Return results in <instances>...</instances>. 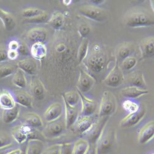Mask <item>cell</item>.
I'll use <instances>...</instances> for the list:
<instances>
[{"mask_svg": "<svg viewBox=\"0 0 154 154\" xmlns=\"http://www.w3.org/2000/svg\"><path fill=\"white\" fill-rule=\"evenodd\" d=\"M30 54L34 59L42 60L47 54V48L44 43H35L31 46Z\"/></svg>", "mask_w": 154, "mask_h": 154, "instance_id": "cell-26", "label": "cell"}, {"mask_svg": "<svg viewBox=\"0 0 154 154\" xmlns=\"http://www.w3.org/2000/svg\"><path fill=\"white\" fill-rule=\"evenodd\" d=\"M72 1H71V0H65V1H63V4L65 5V6H69L71 3H72Z\"/></svg>", "mask_w": 154, "mask_h": 154, "instance_id": "cell-52", "label": "cell"}, {"mask_svg": "<svg viewBox=\"0 0 154 154\" xmlns=\"http://www.w3.org/2000/svg\"><path fill=\"white\" fill-rule=\"evenodd\" d=\"M104 2H105V1H103V0H102V1H98V0H97V1H92L93 3L95 6H97V5H100V4L104 3Z\"/></svg>", "mask_w": 154, "mask_h": 154, "instance_id": "cell-51", "label": "cell"}, {"mask_svg": "<svg viewBox=\"0 0 154 154\" xmlns=\"http://www.w3.org/2000/svg\"><path fill=\"white\" fill-rule=\"evenodd\" d=\"M89 42L88 38H83L82 40L78 51V60L79 63H82L86 59L89 52Z\"/></svg>", "mask_w": 154, "mask_h": 154, "instance_id": "cell-35", "label": "cell"}, {"mask_svg": "<svg viewBox=\"0 0 154 154\" xmlns=\"http://www.w3.org/2000/svg\"><path fill=\"white\" fill-rule=\"evenodd\" d=\"M85 154H96L95 145H93V144H89V147H88V150H86V152Z\"/></svg>", "mask_w": 154, "mask_h": 154, "instance_id": "cell-49", "label": "cell"}, {"mask_svg": "<svg viewBox=\"0 0 154 154\" xmlns=\"http://www.w3.org/2000/svg\"><path fill=\"white\" fill-rule=\"evenodd\" d=\"M21 152L20 154H26V146L23 148H20Z\"/></svg>", "mask_w": 154, "mask_h": 154, "instance_id": "cell-53", "label": "cell"}, {"mask_svg": "<svg viewBox=\"0 0 154 154\" xmlns=\"http://www.w3.org/2000/svg\"><path fill=\"white\" fill-rule=\"evenodd\" d=\"M109 118V117H99V119H96L90 129L84 134L86 136L88 139L87 140L89 144L95 145L102 131L107 124Z\"/></svg>", "mask_w": 154, "mask_h": 154, "instance_id": "cell-8", "label": "cell"}, {"mask_svg": "<svg viewBox=\"0 0 154 154\" xmlns=\"http://www.w3.org/2000/svg\"><path fill=\"white\" fill-rule=\"evenodd\" d=\"M17 66L13 63H5L0 65V79H3L14 74Z\"/></svg>", "mask_w": 154, "mask_h": 154, "instance_id": "cell-36", "label": "cell"}, {"mask_svg": "<svg viewBox=\"0 0 154 154\" xmlns=\"http://www.w3.org/2000/svg\"><path fill=\"white\" fill-rule=\"evenodd\" d=\"M64 119L67 130L72 128L76 120L79 117V113L76 107L70 106L67 102L63 99Z\"/></svg>", "mask_w": 154, "mask_h": 154, "instance_id": "cell-13", "label": "cell"}, {"mask_svg": "<svg viewBox=\"0 0 154 154\" xmlns=\"http://www.w3.org/2000/svg\"><path fill=\"white\" fill-rule=\"evenodd\" d=\"M20 111L17 107L8 110H3L2 112V120L6 124H11L14 122L19 116Z\"/></svg>", "mask_w": 154, "mask_h": 154, "instance_id": "cell-30", "label": "cell"}, {"mask_svg": "<svg viewBox=\"0 0 154 154\" xmlns=\"http://www.w3.org/2000/svg\"><path fill=\"white\" fill-rule=\"evenodd\" d=\"M42 154H62V144H56L44 149Z\"/></svg>", "mask_w": 154, "mask_h": 154, "instance_id": "cell-42", "label": "cell"}, {"mask_svg": "<svg viewBox=\"0 0 154 154\" xmlns=\"http://www.w3.org/2000/svg\"><path fill=\"white\" fill-rule=\"evenodd\" d=\"M20 43L16 41V40H12L10 42V43L8 45V49L9 50H15L18 51V49L19 48Z\"/></svg>", "mask_w": 154, "mask_h": 154, "instance_id": "cell-47", "label": "cell"}, {"mask_svg": "<svg viewBox=\"0 0 154 154\" xmlns=\"http://www.w3.org/2000/svg\"><path fill=\"white\" fill-rule=\"evenodd\" d=\"M8 56L6 49L3 46H0V62L6 60Z\"/></svg>", "mask_w": 154, "mask_h": 154, "instance_id": "cell-48", "label": "cell"}, {"mask_svg": "<svg viewBox=\"0 0 154 154\" xmlns=\"http://www.w3.org/2000/svg\"><path fill=\"white\" fill-rule=\"evenodd\" d=\"M122 107L123 109L129 113H134L137 112L140 107V105L134 100L132 99H126L124 100L122 103Z\"/></svg>", "mask_w": 154, "mask_h": 154, "instance_id": "cell-37", "label": "cell"}, {"mask_svg": "<svg viewBox=\"0 0 154 154\" xmlns=\"http://www.w3.org/2000/svg\"><path fill=\"white\" fill-rule=\"evenodd\" d=\"M49 16L47 12H45L44 13L34 17L30 19H24L23 20V23H48L49 20Z\"/></svg>", "mask_w": 154, "mask_h": 154, "instance_id": "cell-38", "label": "cell"}, {"mask_svg": "<svg viewBox=\"0 0 154 154\" xmlns=\"http://www.w3.org/2000/svg\"><path fill=\"white\" fill-rule=\"evenodd\" d=\"M128 83L130 85L136 86L139 88L145 89L146 87V83L144 79V75L142 72L136 71L131 73L128 76Z\"/></svg>", "mask_w": 154, "mask_h": 154, "instance_id": "cell-27", "label": "cell"}, {"mask_svg": "<svg viewBox=\"0 0 154 154\" xmlns=\"http://www.w3.org/2000/svg\"><path fill=\"white\" fill-rule=\"evenodd\" d=\"M139 48L143 58L152 57L154 55V38L149 36L141 41Z\"/></svg>", "mask_w": 154, "mask_h": 154, "instance_id": "cell-22", "label": "cell"}, {"mask_svg": "<svg viewBox=\"0 0 154 154\" xmlns=\"http://www.w3.org/2000/svg\"><path fill=\"white\" fill-rule=\"evenodd\" d=\"M12 143L13 141L8 133L0 131V150L11 146Z\"/></svg>", "mask_w": 154, "mask_h": 154, "instance_id": "cell-40", "label": "cell"}, {"mask_svg": "<svg viewBox=\"0 0 154 154\" xmlns=\"http://www.w3.org/2000/svg\"><path fill=\"white\" fill-rule=\"evenodd\" d=\"M133 51V46L128 43L122 44L117 49V56L119 59L123 60L131 56Z\"/></svg>", "mask_w": 154, "mask_h": 154, "instance_id": "cell-32", "label": "cell"}, {"mask_svg": "<svg viewBox=\"0 0 154 154\" xmlns=\"http://www.w3.org/2000/svg\"><path fill=\"white\" fill-rule=\"evenodd\" d=\"M20 152H21V150L20 148V149H15V150H12L5 154H20Z\"/></svg>", "mask_w": 154, "mask_h": 154, "instance_id": "cell-50", "label": "cell"}, {"mask_svg": "<svg viewBox=\"0 0 154 154\" xmlns=\"http://www.w3.org/2000/svg\"><path fill=\"white\" fill-rule=\"evenodd\" d=\"M78 32L79 35L81 36L83 39V38H87L88 36L91 32V28L88 24L82 23L79 26Z\"/></svg>", "mask_w": 154, "mask_h": 154, "instance_id": "cell-43", "label": "cell"}, {"mask_svg": "<svg viewBox=\"0 0 154 154\" xmlns=\"http://www.w3.org/2000/svg\"><path fill=\"white\" fill-rule=\"evenodd\" d=\"M14 97L16 103L19 105L30 108L33 105V97L29 93L24 91H17L14 93Z\"/></svg>", "mask_w": 154, "mask_h": 154, "instance_id": "cell-23", "label": "cell"}, {"mask_svg": "<svg viewBox=\"0 0 154 154\" xmlns=\"http://www.w3.org/2000/svg\"><path fill=\"white\" fill-rule=\"evenodd\" d=\"M63 106L58 102L51 104L45 112L44 117L46 122L54 121L63 115Z\"/></svg>", "mask_w": 154, "mask_h": 154, "instance_id": "cell-17", "label": "cell"}, {"mask_svg": "<svg viewBox=\"0 0 154 154\" xmlns=\"http://www.w3.org/2000/svg\"><path fill=\"white\" fill-rule=\"evenodd\" d=\"M1 23H2V21H1V20H0V25H1Z\"/></svg>", "mask_w": 154, "mask_h": 154, "instance_id": "cell-55", "label": "cell"}, {"mask_svg": "<svg viewBox=\"0 0 154 154\" xmlns=\"http://www.w3.org/2000/svg\"><path fill=\"white\" fill-rule=\"evenodd\" d=\"M19 55L18 51L15 50H9L7 51V56L8 58L11 60H16Z\"/></svg>", "mask_w": 154, "mask_h": 154, "instance_id": "cell-46", "label": "cell"}, {"mask_svg": "<svg viewBox=\"0 0 154 154\" xmlns=\"http://www.w3.org/2000/svg\"><path fill=\"white\" fill-rule=\"evenodd\" d=\"M0 20L8 31L12 30L16 26V20L13 15L2 8H0Z\"/></svg>", "mask_w": 154, "mask_h": 154, "instance_id": "cell-24", "label": "cell"}, {"mask_svg": "<svg viewBox=\"0 0 154 154\" xmlns=\"http://www.w3.org/2000/svg\"><path fill=\"white\" fill-rule=\"evenodd\" d=\"M79 12L83 16L97 22H103L109 17L106 10L95 5H83L79 8Z\"/></svg>", "mask_w": 154, "mask_h": 154, "instance_id": "cell-5", "label": "cell"}, {"mask_svg": "<svg viewBox=\"0 0 154 154\" xmlns=\"http://www.w3.org/2000/svg\"><path fill=\"white\" fill-rule=\"evenodd\" d=\"M137 63V59L133 56H130L126 57L122 62V67L125 70H131L135 67Z\"/></svg>", "mask_w": 154, "mask_h": 154, "instance_id": "cell-41", "label": "cell"}, {"mask_svg": "<svg viewBox=\"0 0 154 154\" xmlns=\"http://www.w3.org/2000/svg\"><path fill=\"white\" fill-rule=\"evenodd\" d=\"M25 125L33 128H39L43 126V123L41 117L35 113H27L23 115Z\"/></svg>", "mask_w": 154, "mask_h": 154, "instance_id": "cell-28", "label": "cell"}, {"mask_svg": "<svg viewBox=\"0 0 154 154\" xmlns=\"http://www.w3.org/2000/svg\"><path fill=\"white\" fill-rule=\"evenodd\" d=\"M117 99L114 94L109 91L102 94L99 109V117H109L117 110Z\"/></svg>", "mask_w": 154, "mask_h": 154, "instance_id": "cell-4", "label": "cell"}, {"mask_svg": "<svg viewBox=\"0 0 154 154\" xmlns=\"http://www.w3.org/2000/svg\"><path fill=\"white\" fill-rule=\"evenodd\" d=\"M30 89L31 95L33 98L38 100H43L46 96V89L42 82V81L38 78H34L31 80L30 84Z\"/></svg>", "mask_w": 154, "mask_h": 154, "instance_id": "cell-15", "label": "cell"}, {"mask_svg": "<svg viewBox=\"0 0 154 154\" xmlns=\"http://www.w3.org/2000/svg\"><path fill=\"white\" fill-rule=\"evenodd\" d=\"M96 120L92 116H82L79 117L72 126L74 127L75 131L80 134H84L91 127Z\"/></svg>", "mask_w": 154, "mask_h": 154, "instance_id": "cell-14", "label": "cell"}, {"mask_svg": "<svg viewBox=\"0 0 154 154\" xmlns=\"http://www.w3.org/2000/svg\"><path fill=\"white\" fill-rule=\"evenodd\" d=\"M32 132L33 128L27 125H22L14 128L12 130V136L17 144L22 145L29 139Z\"/></svg>", "mask_w": 154, "mask_h": 154, "instance_id": "cell-11", "label": "cell"}, {"mask_svg": "<svg viewBox=\"0 0 154 154\" xmlns=\"http://www.w3.org/2000/svg\"><path fill=\"white\" fill-rule=\"evenodd\" d=\"M89 146V143L87 140L79 139L73 144L72 154H85Z\"/></svg>", "mask_w": 154, "mask_h": 154, "instance_id": "cell-33", "label": "cell"}, {"mask_svg": "<svg viewBox=\"0 0 154 154\" xmlns=\"http://www.w3.org/2000/svg\"><path fill=\"white\" fill-rule=\"evenodd\" d=\"M78 91L82 104V116H92L96 109V105L94 100L86 97L79 90Z\"/></svg>", "mask_w": 154, "mask_h": 154, "instance_id": "cell-16", "label": "cell"}, {"mask_svg": "<svg viewBox=\"0 0 154 154\" xmlns=\"http://www.w3.org/2000/svg\"><path fill=\"white\" fill-rule=\"evenodd\" d=\"M65 23V16L59 11L54 12L49 18L48 23L50 26L55 30L62 28Z\"/></svg>", "mask_w": 154, "mask_h": 154, "instance_id": "cell-29", "label": "cell"}, {"mask_svg": "<svg viewBox=\"0 0 154 154\" xmlns=\"http://www.w3.org/2000/svg\"><path fill=\"white\" fill-rule=\"evenodd\" d=\"M12 82L16 86L19 88H24L26 87L27 81L25 73L20 69L17 68L14 73L13 74Z\"/></svg>", "mask_w": 154, "mask_h": 154, "instance_id": "cell-31", "label": "cell"}, {"mask_svg": "<svg viewBox=\"0 0 154 154\" xmlns=\"http://www.w3.org/2000/svg\"><path fill=\"white\" fill-rule=\"evenodd\" d=\"M117 140L115 128L108 126L107 124L102 131L95 144L96 154H108L113 149Z\"/></svg>", "mask_w": 154, "mask_h": 154, "instance_id": "cell-3", "label": "cell"}, {"mask_svg": "<svg viewBox=\"0 0 154 154\" xmlns=\"http://www.w3.org/2000/svg\"><path fill=\"white\" fill-rule=\"evenodd\" d=\"M123 22L128 27H149L154 25V17L153 14L146 9L134 8L126 12Z\"/></svg>", "mask_w": 154, "mask_h": 154, "instance_id": "cell-2", "label": "cell"}, {"mask_svg": "<svg viewBox=\"0 0 154 154\" xmlns=\"http://www.w3.org/2000/svg\"><path fill=\"white\" fill-rule=\"evenodd\" d=\"M28 39L35 43H44L48 40V33L46 29L43 28H33L30 29L27 33Z\"/></svg>", "mask_w": 154, "mask_h": 154, "instance_id": "cell-19", "label": "cell"}, {"mask_svg": "<svg viewBox=\"0 0 154 154\" xmlns=\"http://www.w3.org/2000/svg\"><path fill=\"white\" fill-rule=\"evenodd\" d=\"M149 154H154V153H153V152H151V153H149Z\"/></svg>", "mask_w": 154, "mask_h": 154, "instance_id": "cell-54", "label": "cell"}, {"mask_svg": "<svg viewBox=\"0 0 154 154\" xmlns=\"http://www.w3.org/2000/svg\"><path fill=\"white\" fill-rule=\"evenodd\" d=\"M62 99L65 100L70 106L72 107H76L80 101L78 91L74 90L65 93V94L62 95Z\"/></svg>", "mask_w": 154, "mask_h": 154, "instance_id": "cell-34", "label": "cell"}, {"mask_svg": "<svg viewBox=\"0 0 154 154\" xmlns=\"http://www.w3.org/2000/svg\"><path fill=\"white\" fill-rule=\"evenodd\" d=\"M89 72L99 75L103 73L108 65V57L106 51L96 43L93 45L83 62Z\"/></svg>", "mask_w": 154, "mask_h": 154, "instance_id": "cell-1", "label": "cell"}, {"mask_svg": "<svg viewBox=\"0 0 154 154\" xmlns=\"http://www.w3.org/2000/svg\"><path fill=\"white\" fill-rule=\"evenodd\" d=\"M153 136L154 122L151 120L140 130L137 136V142L140 145H145L150 142L153 138Z\"/></svg>", "mask_w": 154, "mask_h": 154, "instance_id": "cell-12", "label": "cell"}, {"mask_svg": "<svg viewBox=\"0 0 154 154\" xmlns=\"http://www.w3.org/2000/svg\"><path fill=\"white\" fill-rule=\"evenodd\" d=\"M44 144L40 139H30L26 146V154H42Z\"/></svg>", "mask_w": 154, "mask_h": 154, "instance_id": "cell-25", "label": "cell"}, {"mask_svg": "<svg viewBox=\"0 0 154 154\" xmlns=\"http://www.w3.org/2000/svg\"><path fill=\"white\" fill-rule=\"evenodd\" d=\"M45 11L39 8H29L23 9L22 11V16L25 19H30L37 16H39L43 13H44Z\"/></svg>", "mask_w": 154, "mask_h": 154, "instance_id": "cell-39", "label": "cell"}, {"mask_svg": "<svg viewBox=\"0 0 154 154\" xmlns=\"http://www.w3.org/2000/svg\"><path fill=\"white\" fill-rule=\"evenodd\" d=\"M17 66L25 73L34 75L38 70L37 63L33 57H26L20 60L17 63Z\"/></svg>", "mask_w": 154, "mask_h": 154, "instance_id": "cell-18", "label": "cell"}, {"mask_svg": "<svg viewBox=\"0 0 154 154\" xmlns=\"http://www.w3.org/2000/svg\"><path fill=\"white\" fill-rule=\"evenodd\" d=\"M95 83L96 79L91 74L82 70L77 84V90L83 94L86 93L93 88Z\"/></svg>", "mask_w": 154, "mask_h": 154, "instance_id": "cell-10", "label": "cell"}, {"mask_svg": "<svg viewBox=\"0 0 154 154\" xmlns=\"http://www.w3.org/2000/svg\"><path fill=\"white\" fill-rule=\"evenodd\" d=\"M66 130L65 119L63 115L62 117L54 121L47 122L43 130V135L46 138L53 139L63 134Z\"/></svg>", "mask_w": 154, "mask_h": 154, "instance_id": "cell-6", "label": "cell"}, {"mask_svg": "<svg viewBox=\"0 0 154 154\" xmlns=\"http://www.w3.org/2000/svg\"><path fill=\"white\" fill-rule=\"evenodd\" d=\"M124 81V75L119 64V60L115 58V64L112 70L104 79V83L107 86L117 88L120 86Z\"/></svg>", "mask_w": 154, "mask_h": 154, "instance_id": "cell-7", "label": "cell"}, {"mask_svg": "<svg viewBox=\"0 0 154 154\" xmlns=\"http://www.w3.org/2000/svg\"><path fill=\"white\" fill-rule=\"evenodd\" d=\"M149 93V91L146 89H141L133 86H128L121 90L122 95L128 99H137Z\"/></svg>", "mask_w": 154, "mask_h": 154, "instance_id": "cell-20", "label": "cell"}, {"mask_svg": "<svg viewBox=\"0 0 154 154\" xmlns=\"http://www.w3.org/2000/svg\"><path fill=\"white\" fill-rule=\"evenodd\" d=\"M146 114V110L144 108L140 107L136 112L128 113V115L121 120L120 126L123 129L134 127L142 121Z\"/></svg>", "mask_w": 154, "mask_h": 154, "instance_id": "cell-9", "label": "cell"}, {"mask_svg": "<svg viewBox=\"0 0 154 154\" xmlns=\"http://www.w3.org/2000/svg\"><path fill=\"white\" fill-rule=\"evenodd\" d=\"M16 106L14 96L7 89L0 90V109L8 110Z\"/></svg>", "mask_w": 154, "mask_h": 154, "instance_id": "cell-21", "label": "cell"}, {"mask_svg": "<svg viewBox=\"0 0 154 154\" xmlns=\"http://www.w3.org/2000/svg\"><path fill=\"white\" fill-rule=\"evenodd\" d=\"M18 52L22 56H28L30 53V51L29 50L27 45L24 42H22L19 45Z\"/></svg>", "mask_w": 154, "mask_h": 154, "instance_id": "cell-44", "label": "cell"}, {"mask_svg": "<svg viewBox=\"0 0 154 154\" xmlns=\"http://www.w3.org/2000/svg\"><path fill=\"white\" fill-rule=\"evenodd\" d=\"M73 144L70 143L62 144V154H72Z\"/></svg>", "mask_w": 154, "mask_h": 154, "instance_id": "cell-45", "label": "cell"}]
</instances>
